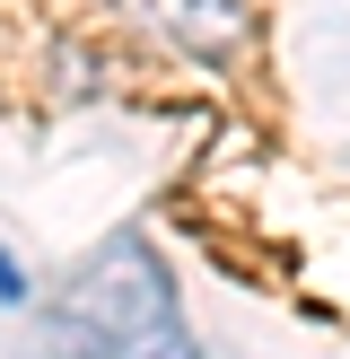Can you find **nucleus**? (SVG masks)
Masks as SVG:
<instances>
[{
	"mask_svg": "<svg viewBox=\"0 0 350 359\" xmlns=\"http://www.w3.org/2000/svg\"><path fill=\"white\" fill-rule=\"evenodd\" d=\"M52 359H192V333L175 316V280L158 263V245L114 237L105 255H88L70 272V290L44 316Z\"/></svg>",
	"mask_w": 350,
	"mask_h": 359,
	"instance_id": "nucleus-1",
	"label": "nucleus"
},
{
	"mask_svg": "<svg viewBox=\"0 0 350 359\" xmlns=\"http://www.w3.org/2000/svg\"><path fill=\"white\" fill-rule=\"evenodd\" d=\"M122 9L149 35L184 44L192 62H237V44H245V9L237 0H122Z\"/></svg>",
	"mask_w": 350,
	"mask_h": 359,
	"instance_id": "nucleus-2",
	"label": "nucleus"
},
{
	"mask_svg": "<svg viewBox=\"0 0 350 359\" xmlns=\"http://www.w3.org/2000/svg\"><path fill=\"white\" fill-rule=\"evenodd\" d=\"M0 307H27V272H18L9 255H0Z\"/></svg>",
	"mask_w": 350,
	"mask_h": 359,
	"instance_id": "nucleus-3",
	"label": "nucleus"
}]
</instances>
